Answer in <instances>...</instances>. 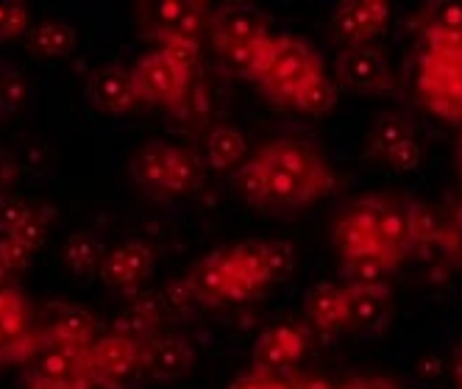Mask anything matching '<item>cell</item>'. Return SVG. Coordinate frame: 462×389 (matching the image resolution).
I'll list each match as a JSON object with an SVG mask.
<instances>
[{"mask_svg":"<svg viewBox=\"0 0 462 389\" xmlns=\"http://www.w3.org/2000/svg\"><path fill=\"white\" fill-rule=\"evenodd\" d=\"M420 158H423V148H420V142L412 137V140L402 142L395 150H390L384 161H387V165H390L395 173H412V170L420 165Z\"/></svg>","mask_w":462,"mask_h":389,"instance_id":"cell-42","label":"cell"},{"mask_svg":"<svg viewBox=\"0 0 462 389\" xmlns=\"http://www.w3.org/2000/svg\"><path fill=\"white\" fill-rule=\"evenodd\" d=\"M418 92L426 109L446 120H462V50L429 48L420 59Z\"/></svg>","mask_w":462,"mask_h":389,"instance_id":"cell-2","label":"cell"},{"mask_svg":"<svg viewBox=\"0 0 462 389\" xmlns=\"http://www.w3.org/2000/svg\"><path fill=\"white\" fill-rule=\"evenodd\" d=\"M268 186V212L301 209L335 189L337 178L315 148L299 140H276L256 153Z\"/></svg>","mask_w":462,"mask_h":389,"instance_id":"cell-1","label":"cell"},{"mask_svg":"<svg viewBox=\"0 0 462 389\" xmlns=\"http://www.w3.org/2000/svg\"><path fill=\"white\" fill-rule=\"evenodd\" d=\"M290 389H335L328 381L323 378H312V375H301V378H295L290 381Z\"/></svg>","mask_w":462,"mask_h":389,"instance_id":"cell-47","label":"cell"},{"mask_svg":"<svg viewBox=\"0 0 462 389\" xmlns=\"http://www.w3.org/2000/svg\"><path fill=\"white\" fill-rule=\"evenodd\" d=\"M31 214H34V209H31L25 201H20V198H0V234H4V237L14 234Z\"/></svg>","mask_w":462,"mask_h":389,"instance_id":"cell-41","label":"cell"},{"mask_svg":"<svg viewBox=\"0 0 462 389\" xmlns=\"http://www.w3.org/2000/svg\"><path fill=\"white\" fill-rule=\"evenodd\" d=\"M407 220H410V234L412 245H438L443 248L448 234H451V214L443 209L423 204V201H410L407 204Z\"/></svg>","mask_w":462,"mask_h":389,"instance_id":"cell-24","label":"cell"},{"mask_svg":"<svg viewBox=\"0 0 462 389\" xmlns=\"http://www.w3.org/2000/svg\"><path fill=\"white\" fill-rule=\"evenodd\" d=\"M198 303H223L228 301V284H231V256L228 250H217L198 262L187 276Z\"/></svg>","mask_w":462,"mask_h":389,"instance_id":"cell-19","label":"cell"},{"mask_svg":"<svg viewBox=\"0 0 462 389\" xmlns=\"http://www.w3.org/2000/svg\"><path fill=\"white\" fill-rule=\"evenodd\" d=\"M235 184H237V192L240 198L256 209H265V201H268V186H265V170H262L259 158H248L245 165H240V170L235 173Z\"/></svg>","mask_w":462,"mask_h":389,"instance_id":"cell-34","label":"cell"},{"mask_svg":"<svg viewBox=\"0 0 462 389\" xmlns=\"http://www.w3.org/2000/svg\"><path fill=\"white\" fill-rule=\"evenodd\" d=\"M148 40H198L209 23V6L201 0H153L140 14Z\"/></svg>","mask_w":462,"mask_h":389,"instance_id":"cell-6","label":"cell"},{"mask_svg":"<svg viewBox=\"0 0 462 389\" xmlns=\"http://www.w3.org/2000/svg\"><path fill=\"white\" fill-rule=\"evenodd\" d=\"M89 378L106 389H128L143 375V348L137 339L106 334L87 348Z\"/></svg>","mask_w":462,"mask_h":389,"instance_id":"cell-5","label":"cell"},{"mask_svg":"<svg viewBox=\"0 0 462 389\" xmlns=\"http://www.w3.org/2000/svg\"><path fill=\"white\" fill-rule=\"evenodd\" d=\"M228 389H290L287 381L282 378H273V375H262V373H251V375H243L231 384Z\"/></svg>","mask_w":462,"mask_h":389,"instance_id":"cell-45","label":"cell"},{"mask_svg":"<svg viewBox=\"0 0 462 389\" xmlns=\"http://www.w3.org/2000/svg\"><path fill=\"white\" fill-rule=\"evenodd\" d=\"M9 237H14L17 242H23V245H28L31 250H37L40 245H42V240H45V220L34 212L31 214L20 229L14 231V234H9Z\"/></svg>","mask_w":462,"mask_h":389,"instance_id":"cell-44","label":"cell"},{"mask_svg":"<svg viewBox=\"0 0 462 389\" xmlns=\"http://www.w3.org/2000/svg\"><path fill=\"white\" fill-rule=\"evenodd\" d=\"M6 276H9V267L4 265V258H0V284H4V281H6Z\"/></svg>","mask_w":462,"mask_h":389,"instance_id":"cell-53","label":"cell"},{"mask_svg":"<svg viewBox=\"0 0 462 389\" xmlns=\"http://www.w3.org/2000/svg\"><path fill=\"white\" fill-rule=\"evenodd\" d=\"M87 101L97 112H106V114H131L140 106H145L134 78H131V70H125V68L97 70L87 81Z\"/></svg>","mask_w":462,"mask_h":389,"instance_id":"cell-14","label":"cell"},{"mask_svg":"<svg viewBox=\"0 0 462 389\" xmlns=\"http://www.w3.org/2000/svg\"><path fill=\"white\" fill-rule=\"evenodd\" d=\"M179 114H181L184 120L195 122V125H201V122L212 114V101H209V95H207L204 84H198V81L189 84V89H187V95H184V101H181V106H179Z\"/></svg>","mask_w":462,"mask_h":389,"instance_id":"cell-40","label":"cell"},{"mask_svg":"<svg viewBox=\"0 0 462 389\" xmlns=\"http://www.w3.org/2000/svg\"><path fill=\"white\" fill-rule=\"evenodd\" d=\"M164 59H168L176 70L192 73L198 59H201V40H168L156 48Z\"/></svg>","mask_w":462,"mask_h":389,"instance_id":"cell-38","label":"cell"},{"mask_svg":"<svg viewBox=\"0 0 462 389\" xmlns=\"http://www.w3.org/2000/svg\"><path fill=\"white\" fill-rule=\"evenodd\" d=\"M25 78L12 68H0V112H17L25 104Z\"/></svg>","mask_w":462,"mask_h":389,"instance_id":"cell-39","label":"cell"},{"mask_svg":"<svg viewBox=\"0 0 462 389\" xmlns=\"http://www.w3.org/2000/svg\"><path fill=\"white\" fill-rule=\"evenodd\" d=\"M31 256H34V250H31L28 245L17 242L14 237H0V258H4L9 273L25 270L31 265Z\"/></svg>","mask_w":462,"mask_h":389,"instance_id":"cell-43","label":"cell"},{"mask_svg":"<svg viewBox=\"0 0 462 389\" xmlns=\"http://www.w3.org/2000/svg\"><path fill=\"white\" fill-rule=\"evenodd\" d=\"M454 373H457V378L462 381V342H459L457 350H454Z\"/></svg>","mask_w":462,"mask_h":389,"instance_id":"cell-51","label":"cell"},{"mask_svg":"<svg viewBox=\"0 0 462 389\" xmlns=\"http://www.w3.org/2000/svg\"><path fill=\"white\" fill-rule=\"evenodd\" d=\"M176 145L171 142H145L143 148H137V153L131 156V178H134L140 186L151 189V192H164V184H168L173 158H176Z\"/></svg>","mask_w":462,"mask_h":389,"instance_id":"cell-20","label":"cell"},{"mask_svg":"<svg viewBox=\"0 0 462 389\" xmlns=\"http://www.w3.org/2000/svg\"><path fill=\"white\" fill-rule=\"evenodd\" d=\"M228 253H231V265H235L237 273H243L245 278H251L262 289L271 286L268 276H265V256H262V242H245V245H237V248H228Z\"/></svg>","mask_w":462,"mask_h":389,"instance_id":"cell-35","label":"cell"},{"mask_svg":"<svg viewBox=\"0 0 462 389\" xmlns=\"http://www.w3.org/2000/svg\"><path fill=\"white\" fill-rule=\"evenodd\" d=\"M335 101H337V89H335V84L328 81V78L323 76V70H320V73L310 76V78L299 86V92L292 95L290 106H292L295 112H301V114L320 117V114H326L328 109L335 106Z\"/></svg>","mask_w":462,"mask_h":389,"instance_id":"cell-29","label":"cell"},{"mask_svg":"<svg viewBox=\"0 0 462 389\" xmlns=\"http://www.w3.org/2000/svg\"><path fill=\"white\" fill-rule=\"evenodd\" d=\"M262 256H265L268 284H282L295 270V250L287 242H262Z\"/></svg>","mask_w":462,"mask_h":389,"instance_id":"cell-36","label":"cell"},{"mask_svg":"<svg viewBox=\"0 0 462 389\" xmlns=\"http://www.w3.org/2000/svg\"><path fill=\"white\" fill-rule=\"evenodd\" d=\"M459 167H462V140H459Z\"/></svg>","mask_w":462,"mask_h":389,"instance_id":"cell-54","label":"cell"},{"mask_svg":"<svg viewBox=\"0 0 462 389\" xmlns=\"http://www.w3.org/2000/svg\"><path fill=\"white\" fill-rule=\"evenodd\" d=\"M48 334L31 326V309L17 286H0V370L34 359Z\"/></svg>","mask_w":462,"mask_h":389,"instance_id":"cell-4","label":"cell"},{"mask_svg":"<svg viewBox=\"0 0 462 389\" xmlns=\"http://www.w3.org/2000/svg\"><path fill=\"white\" fill-rule=\"evenodd\" d=\"M390 23V4L384 0H346L335 9L332 37L346 48H368Z\"/></svg>","mask_w":462,"mask_h":389,"instance_id":"cell-8","label":"cell"},{"mask_svg":"<svg viewBox=\"0 0 462 389\" xmlns=\"http://www.w3.org/2000/svg\"><path fill=\"white\" fill-rule=\"evenodd\" d=\"M376 253H382L393 267L404 262V256L415 248L412 234H410V220H407V206H399L393 201H379L376 198Z\"/></svg>","mask_w":462,"mask_h":389,"instance_id":"cell-18","label":"cell"},{"mask_svg":"<svg viewBox=\"0 0 462 389\" xmlns=\"http://www.w3.org/2000/svg\"><path fill=\"white\" fill-rule=\"evenodd\" d=\"M415 137V128L402 114H382L368 131V156L371 158H387L390 150H395L402 142Z\"/></svg>","mask_w":462,"mask_h":389,"instance_id":"cell-28","label":"cell"},{"mask_svg":"<svg viewBox=\"0 0 462 389\" xmlns=\"http://www.w3.org/2000/svg\"><path fill=\"white\" fill-rule=\"evenodd\" d=\"M346 331L354 334H382L393 320V292L390 286H356L346 284Z\"/></svg>","mask_w":462,"mask_h":389,"instance_id":"cell-10","label":"cell"},{"mask_svg":"<svg viewBox=\"0 0 462 389\" xmlns=\"http://www.w3.org/2000/svg\"><path fill=\"white\" fill-rule=\"evenodd\" d=\"M307 317L326 334L346 331V289L337 284H318L307 295Z\"/></svg>","mask_w":462,"mask_h":389,"instance_id":"cell-22","label":"cell"},{"mask_svg":"<svg viewBox=\"0 0 462 389\" xmlns=\"http://www.w3.org/2000/svg\"><path fill=\"white\" fill-rule=\"evenodd\" d=\"M271 48H273V37L268 40H259V42H251V45H231V48H220V61L223 68L231 70L235 76H243L248 81H256L265 70V61L271 56Z\"/></svg>","mask_w":462,"mask_h":389,"instance_id":"cell-27","label":"cell"},{"mask_svg":"<svg viewBox=\"0 0 462 389\" xmlns=\"http://www.w3.org/2000/svg\"><path fill=\"white\" fill-rule=\"evenodd\" d=\"M340 389H395V386L382 381V378H356V381H351V384H346Z\"/></svg>","mask_w":462,"mask_h":389,"instance_id":"cell-48","label":"cell"},{"mask_svg":"<svg viewBox=\"0 0 462 389\" xmlns=\"http://www.w3.org/2000/svg\"><path fill=\"white\" fill-rule=\"evenodd\" d=\"M64 265L76 276H89L95 270H101L104 262V248L97 242L92 231H76L64 242Z\"/></svg>","mask_w":462,"mask_h":389,"instance_id":"cell-30","label":"cell"},{"mask_svg":"<svg viewBox=\"0 0 462 389\" xmlns=\"http://www.w3.org/2000/svg\"><path fill=\"white\" fill-rule=\"evenodd\" d=\"M451 222H454V225H462V201L457 204V209H454V214H451Z\"/></svg>","mask_w":462,"mask_h":389,"instance_id":"cell-52","label":"cell"},{"mask_svg":"<svg viewBox=\"0 0 462 389\" xmlns=\"http://www.w3.org/2000/svg\"><path fill=\"white\" fill-rule=\"evenodd\" d=\"M28 31V6L20 0H0V45L20 40Z\"/></svg>","mask_w":462,"mask_h":389,"instance_id":"cell-37","label":"cell"},{"mask_svg":"<svg viewBox=\"0 0 462 389\" xmlns=\"http://www.w3.org/2000/svg\"><path fill=\"white\" fill-rule=\"evenodd\" d=\"M45 334L51 339H59V342L89 348L95 342V320L81 306H61L56 312V317L48 322V331Z\"/></svg>","mask_w":462,"mask_h":389,"instance_id":"cell-26","label":"cell"},{"mask_svg":"<svg viewBox=\"0 0 462 389\" xmlns=\"http://www.w3.org/2000/svg\"><path fill=\"white\" fill-rule=\"evenodd\" d=\"M320 70L323 68H320L318 56L301 40L273 37L271 56L265 61V70H262V76L256 78V84L262 86V92H265L271 101L290 106L292 95L299 92V86Z\"/></svg>","mask_w":462,"mask_h":389,"instance_id":"cell-3","label":"cell"},{"mask_svg":"<svg viewBox=\"0 0 462 389\" xmlns=\"http://www.w3.org/2000/svg\"><path fill=\"white\" fill-rule=\"evenodd\" d=\"M153 250L143 242H125L104 256L101 281L112 289H137L153 273Z\"/></svg>","mask_w":462,"mask_h":389,"instance_id":"cell-16","label":"cell"},{"mask_svg":"<svg viewBox=\"0 0 462 389\" xmlns=\"http://www.w3.org/2000/svg\"><path fill=\"white\" fill-rule=\"evenodd\" d=\"M248 153V142L240 128L235 125H215L207 137V158L209 167L217 173H228L240 167V161Z\"/></svg>","mask_w":462,"mask_h":389,"instance_id":"cell-25","label":"cell"},{"mask_svg":"<svg viewBox=\"0 0 462 389\" xmlns=\"http://www.w3.org/2000/svg\"><path fill=\"white\" fill-rule=\"evenodd\" d=\"M374 225H376V198H365L354 209H348L335 225V245L340 256L354 258V256L376 253Z\"/></svg>","mask_w":462,"mask_h":389,"instance_id":"cell-17","label":"cell"},{"mask_svg":"<svg viewBox=\"0 0 462 389\" xmlns=\"http://www.w3.org/2000/svg\"><path fill=\"white\" fill-rule=\"evenodd\" d=\"M307 350V331L295 326L268 329L254 345V373L262 375H287L299 367Z\"/></svg>","mask_w":462,"mask_h":389,"instance_id":"cell-11","label":"cell"},{"mask_svg":"<svg viewBox=\"0 0 462 389\" xmlns=\"http://www.w3.org/2000/svg\"><path fill=\"white\" fill-rule=\"evenodd\" d=\"M25 389H68V386H61V384H53V381H45L40 375H31L25 378Z\"/></svg>","mask_w":462,"mask_h":389,"instance_id":"cell-50","label":"cell"},{"mask_svg":"<svg viewBox=\"0 0 462 389\" xmlns=\"http://www.w3.org/2000/svg\"><path fill=\"white\" fill-rule=\"evenodd\" d=\"M156 309L151 303H134V306H128L125 312L117 314L115 320V331L112 334H120V337H128V339H148L151 334H156Z\"/></svg>","mask_w":462,"mask_h":389,"instance_id":"cell-32","label":"cell"},{"mask_svg":"<svg viewBox=\"0 0 462 389\" xmlns=\"http://www.w3.org/2000/svg\"><path fill=\"white\" fill-rule=\"evenodd\" d=\"M395 267L387 262L382 253H365V256H354V258H343V273L348 278V284L356 286H390V273Z\"/></svg>","mask_w":462,"mask_h":389,"instance_id":"cell-31","label":"cell"},{"mask_svg":"<svg viewBox=\"0 0 462 389\" xmlns=\"http://www.w3.org/2000/svg\"><path fill=\"white\" fill-rule=\"evenodd\" d=\"M337 81L356 92H387L393 89V76L379 50L368 48H346L337 56Z\"/></svg>","mask_w":462,"mask_h":389,"instance_id":"cell-15","label":"cell"},{"mask_svg":"<svg viewBox=\"0 0 462 389\" xmlns=\"http://www.w3.org/2000/svg\"><path fill=\"white\" fill-rule=\"evenodd\" d=\"M131 78H134V84H137L143 104L168 106L171 112H179L184 95L192 84V73L176 70L159 50L140 56L134 61V68H131Z\"/></svg>","mask_w":462,"mask_h":389,"instance_id":"cell-7","label":"cell"},{"mask_svg":"<svg viewBox=\"0 0 462 389\" xmlns=\"http://www.w3.org/2000/svg\"><path fill=\"white\" fill-rule=\"evenodd\" d=\"M12 178H14V170H12V161L0 153V198H4V192L9 189V184H12Z\"/></svg>","mask_w":462,"mask_h":389,"instance_id":"cell-49","label":"cell"},{"mask_svg":"<svg viewBox=\"0 0 462 389\" xmlns=\"http://www.w3.org/2000/svg\"><path fill=\"white\" fill-rule=\"evenodd\" d=\"M201 178H204V165H201V161H198L187 150H176L168 184H164V194H187V192L198 189Z\"/></svg>","mask_w":462,"mask_h":389,"instance_id":"cell-33","label":"cell"},{"mask_svg":"<svg viewBox=\"0 0 462 389\" xmlns=\"http://www.w3.org/2000/svg\"><path fill=\"white\" fill-rule=\"evenodd\" d=\"M209 37L212 45L231 48V45H251L259 40H268V25L254 6L245 4H226L215 12H209Z\"/></svg>","mask_w":462,"mask_h":389,"instance_id":"cell-13","label":"cell"},{"mask_svg":"<svg viewBox=\"0 0 462 389\" xmlns=\"http://www.w3.org/2000/svg\"><path fill=\"white\" fill-rule=\"evenodd\" d=\"M459 384H462V381H459Z\"/></svg>","mask_w":462,"mask_h":389,"instance_id":"cell-55","label":"cell"},{"mask_svg":"<svg viewBox=\"0 0 462 389\" xmlns=\"http://www.w3.org/2000/svg\"><path fill=\"white\" fill-rule=\"evenodd\" d=\"M31 375H40L45 381L61 384L68 389H89V362H87V348L68 345L59 339H45V345L37 350L34 365H31Z\"/></svg>","mask_w":462,"mask_h":389,"instance_id":"cell-9","label":"cell"},{"mask_svg":"<svg viewBox=\"0 0 462 389\" xmlns=\"http://www.w3.org/2000/svg\"><path fill=\"white\" fill-rule=\"evenodd\" d=\"M143 348V375L153 381L184 378L195 365V348L181 334H151L140 342Z\"/></svg>","mask_w":462,"mask_h":389,"instance_id":"cell-12","label":"cell"},{"mask_svg":"<svg viewBox=\"0 0 462 389\" xmlns=\"http://www.w3.org/2000/svg\"><path fill=\"white\" fill-rule=\"evenodd\" d=\"M443 250L451 253L454 258H459V262H462V225H454V222H451V234H448Z\"/></svg>","mask_w":462,"mask_h":389,"instance_id":"cell-46","label":"cell"},{"mask_svg":"<svg viewBox=\"0 0 462 389\" xmlns=\"http://www.w3.org/2000/svg\"><path fill=\"white\" fill-rule=\"evenodd\" d=\"M76 42H79L76 28L56 17L40 20L28 34V50L40 61H56V59L70 56L76 50Z\"/></svg>","mask_w":462,"mask_h":389,"instance_id":"cell-23","label":"cell"},{"mask_svg":"<svg viewBox=\"0 0 462 389\" xmlns=\"http://www.w3.org/2000/svg\"><path fill=\"white\" fill-rule=\"evenodd\" d=\"M423 37L429 48L462 50V0H440L423 17Z\"/></svg>","mask_w":462,"mask_h":389,"instance_id":"cell-21","label":"cell"}]
</instances>
